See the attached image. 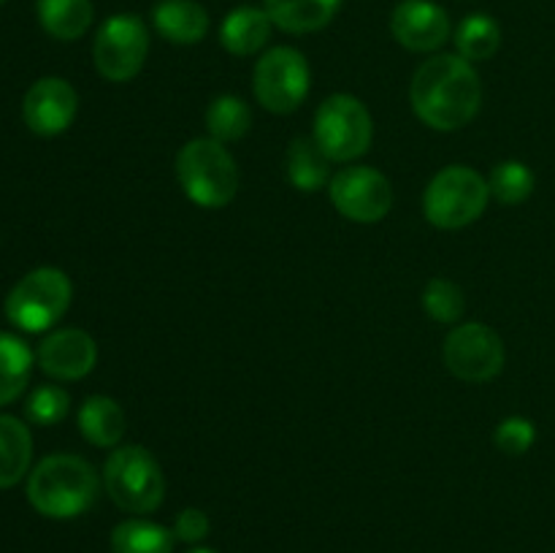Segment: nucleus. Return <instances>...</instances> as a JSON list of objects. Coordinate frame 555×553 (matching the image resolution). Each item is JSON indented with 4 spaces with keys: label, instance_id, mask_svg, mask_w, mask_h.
Masks as SVG:
<instances>
[{
    "label": "nucleus",
    "instance_id": "obj_1",
    "mask_svg": "<svg viewBox=\"0 0 555 553\" xmlns=\"http://www.w3.org/2000/svg\"><path fill=\"white\" fill-rule=\"evenodd\" d=\"M410 103L417 119L434 130H459L477 117L482 85L475 65L461 54H434L412 76Z\"/></svg>",
    "mask_w": 555,
    "mask_h": 553
},
{
    "label": "nucleus",
    "instance_id": "obj_2",
    "mask_svg": "<svg viewBox=\"0 0 555 553\" xmlns=\"http://www.w3.org/2000/svg\"><path fill=\"white\" fill-rule=\"evenodd\" d=\"M101 477L95 466L74 453H54L38 461L27 477V502L43 518H79L95 504Z\"/></svg>",
    "mask_w": 555,
    "mask_h": 553
},
{
    "label": "nucleus",
    "instance_id": "obj_3",
    "mask_svg": "<svg viewBox=\"0 0 555 553\" xmlns=\"http://www.w3.org/2000/svg\"><path fill=\"white\" fill-rule=\"evenodd\" d=\"M177 177L184 195L204 209H222L238 193V168L225 144L193 139L179 150Z\"/></svg>",
    "mask_w": 555,
    "mask_h": 553
},
{
    "label": "nucleus",
    "instance_id": "obj_4",
    "mask_svg": "<svg viewBox=\"0 0 555 553\" xmlns=\"http://www.w3.org/2000/svg\"><path fill=\"white\" fill-rule=\"evenodd\" d=\"M108 499L130 515H150L166 499V475L155 455L141 445H119L103 464Z\"/></svg>",
    "mask_w": 555,
    "mask_h": 553
},
{
    "label": "nucleus",
    "instance_id": "obj_5",
    "mask_svg": "<svg viewBox=\"0 0 555 553\" xmlns=\"http://www.w3.org/2000/svg\"><path fill=\"white\" fill-rule=\"evenodd\" d=\"M491 201V188L482 173L469 166H448L428 182L423 193V215L434 228L459 231L480 220Z\"/></svg>",
    "mask_w": 555,
    "mask_h": 553
},
{
    "label": "nucleus",
    "instance_id": "obj_6",
    "mask_svg": "<svg viewBox=\"0 0 555 553\" xmlns=\"http://www.w3.org/2000/svg\"><path fill=\"white\" fill-rule=\"evenodd\" d=\"M74 287L65 271L41 266L22 276L5 298V318L27 334L49 331L70 307Z\"/></svg>",
    "mask_w": 555,
    "mask_h": 553
},
{
    "label": "nucleus",
    "instance_id": "obj_7",
    "mask_svg": "<svg viewBox=\"0 0 555 553\" xmlns=\"http://www.w3.org/2000/svg\"><path fill=\"white\" fill-rule=\"evenodd\" d=\"M374 123L369 108L356 95L336 92L314 112L312 139L331 163H352L372 146Z\"/></svg>",
    "mask_w": 555,
    "mask_h": 553
},
{
    "label": "nucleus",
    "instance_id": "obj_8",
    "mask_svg": "<svg viewBox=\"0 0 555 553\" xmlns=\"http://www.w3.org/2000/svg\"><path fill=\"white\" fill-rule=\"evenodd\" d=\"M309 87H312V70L298 49L274 47L255 65L253 92L266 112H296L307 101Z\"/></svg>",
    "mask_w": 555,
    "mask_h": 553
},
{
    "label": "nucleus",
    "instance_id": "obj_9",
    "mask_svg": "<svg viewBox=\"0 0 555 553\" xmlns=\"http://www.w3.org/2000/svg\"><path fill=\"white\" fill-rule=\"evenodd\" d=\"M150 54V30L139 14H114L98 27L92 60L106 81H130L141 74Z\"/></svg>",
    "mask_w": 555,
    "mask_h": 553
},
{
    "label": "nucleus",
    "instance_id": "obj_10",
    "mask_svg": "<svg viewBox=\"0 0 555 553\" xmlns=\"http://www.w3.org/2000/svg\"><path fill=\"white\" fill-rule=\"evenodd\" d=\"M442 356L448 372L472 385L496 380L502 374L504 361H507L502 336L486 323L455 325L444 339Z\"/></svg>",
    "mask_w": 555,
    "mask_h": 553
},
{
    "label": "nucleus",
    "instance_id": "obj_11",
    "mask_svg": "<svg viewBox=\"0 0 555 553\" xmlns=\"http://www.w3.org/2000/svg\"><path fill=\"white\" fill-rule=\"evenodd\" d=\"M328 195L334 209L352 222H379L393 206L388 177L372 166H347L336 171Z\"/></svg>",
    "mask_w": 555,
    "mask_h": 553
},
{
    "label": "nucleus",
    "instance_id": "obj_12",
    "mask_svg": "<svg viewBox=\"0 0 555 553\" xmlns=\"http://www.w3.org/2000/svg\"><path fill=\"white\" fill-rule=\"evenodd\" d=\"M79 112V95L70 87V81L60 76H43L22 101V119L27 128L38 136H60L70 128Z\"/></svg>",
    "mask_w": 555,
    "mask_h": 553
},
{
    "label": "nucleus",
    "instance_id": "obj_13",
    "mask_svg": "<svg viewBox=\"0 0 555 553\" xmlns=\"http://www.w3.org/2000/svg\"><path fill=\"white\" fill-rule=\"evenodd\" d=\"M390 33L404 49L417 54L437 52L453 36V25L434 0H401L390 14Z\"/></svg>",
    "mask_w": 555,
    "mask_h": 553
},
{
    "label": "nucleus",
    "instance_id": "obj_14",
    "mask_svg": "<svg viewBox=\"0 0 555 553\" xmlns=\"http://www.w3.org/2000/svg\"><path fill=\"white\" fill-rule=\"evenodd\" d=\"M36 361L43 374L63 383L87 377L98 363V345L87 331L81 329H60L52 331L47 339L38 345Z\"/></svg>",
    "mask_w": 555,
    "mask_h": 553
},
{
    "label": "nucleus",
    "instance_id": "obj_15",
    "mask_svg": "<svg viewBox=\"0 0 555 553\" xmlns=\"http://www.w3.org/2000/svg\"><path fill=\"white\" fill-rule=\"evenodd\" d=\"M152 25L166 41L193 47L209 36V11L198 0H160L152 9Z\"/></svg>",
    "mask_w": 555,
    "mask_h": 553
},
{
    "label": "nucleus",
    "instance_id": "obj_16",
    "mask_svg": "<svg viewBox=\"0 0 555 553\" xmlns=\"http://www.w3.org/2000/svg\"><path fill=\"white\" fill-rule=\"evenodd\" d=\"M271 30H274V22H271L269 11L255 9V5H238L222 20L220 43L225 47V52L236 54V57H249L269 43Z\"/></svg>",
    "mask_w": 555,
    "mask_h": 553
},
{
    "label": "nucleus",
    "instance_id": "obj_17",
    "mask_svg": "<svg viewBox=\"0 0 555 553\" xmlns=\"http://www.w3.org/2000/svg\"><path fill=\"white\" fill-rule=\"evenodd\" d=\"M76 423H79L81 437L95 448H119L128 428L125 410L112 396H90L81 401Z\"/></svg>",
    "mask_w": 555,
    "mask_h": 553
},
{
    "label": "nucleus",
    "instance_id": "obj_18",
    "mask_svg": "<svg viewBox=\"0 0 555 553\" xmlns=\"http://www.w3.org/2000/svg\"><path fill=\"white\" fill-rule=\"evenodd\" d=\"M341 0H263V9L269 11L271 22L280 30L304 36V33H318L339 11Z\"/></svg>",
    "mask_w": 555,
    "mask_h": 553
},
{
    "label": "nucleus",
    "instance_id": "obj_19",
    "mask_svg": "<svg viewBox=\"0 0 555 553\" xmlns=\"http://www.w3.org/2000/svg\"><path fill=\"white\" fill-rule=\"evenodd\" d=\"M287 179L301 193H318L331 184V160L312 136H298L287 150Z\"/></svg>",
    "mask_w": 555,
    "mask_h": 553
},
{
    "label": "nucleus",
    "instance_id": "obj_20",
    "mask_svg": "<svg viewBox=\"0 0 555 553\" xmlns=\"http://www.w3.org/2000/svg\"><path fill=\"white\" fill-rule=\"evenodd\" d=\"M33 461V434L20 417L0 415V488H11L27 475Z\"/></svg>",
    "mask_w": 555,
    "mask_h": 553
},
{
    "label": "nucleus",
    "instance_id": "obj_21",
    "mask_svg": "<svg viewBox=\"0 0 555 553\" xmlns=\"http://www.w3.org/2000/svg\"><path fill=\"white\" fill-rule=\"evenodd\" d=\"M38 22L57 41H76L92 25V0H38Z\"/></svg>",
    "mask_w": 555,
    "mask_h": 553
},
{
    "label": "nucleus",
    "instance_id": "obj_22",
    "mask_svg": "<svg viewBox=\"0 0 555 553\" xmlns=\"http://www.w3.org/2000/svg\"><path fill=\"white\" fill-rule=\"evenodd\" d=\"M33 350L25 339L0 331V407L11 404L25 394L33 372Z\"/></svg>",
    "mask_w": 555,
    "mask_h": 553
},
{
    "label": "nucleus",
    "instance_id": "obj_23",
    "mask_svg": "<svg viewBox=\"0 0 555 553\" xmlns=\"http://www.w3.org/2000/svg\"><path fill=\"white\" fill-rule=\"evenodd\" d=\"M173 531L146 518H128L112 531V553H173Z\"/></svg>",
    "mask_w": 555,
    "mask_h": 553
},
{
    "label": "nucleus",
    "instance_id": "obj_24",
    "mask_svg": "<svg viewBox=\"0 0 555 553\" xmlns=\"http://www.w3.org/2000/svg\"><path fill=\"white\" fill-rule=\"evenodd\" d=\"M455 49L469 63L491 60L502 47V27L488 14H469L453 33Z\"/></svg>",
    "mask_w": 555,
    "mask_h": 553
},
{
    "label": "nucleus",
    "instance_id": "obj_25",
    "mask_svg": "<svg viewBox=\"0 0 555 553\" xmlns=\"http://www.w3.org/2000/svg\"><path fill=\"white\" fill-rule=\"evenodd\" d=\"M253 128V108L238 95H220L206 108V130L220 144H231Z\"/></svg>",
    "mask_w": 555,
    "mask_h": 553
},
{
    "label": "nucleus",
    "instance_id": "obj_26",
    "mask_svg": "<svg viewBox=\"0 0 555 553\" xmlns=\"http://www.w3.org/2000/svg\"><path fill=\"white\" fill-rule=\"evenodd\" d=\"M488 188H491L493 198L502 201V204L507 206H515L531 198V193H534L537 188V177L526 163L504 160L491 171Z\"/></svg>",
    "mask_w": 555,
    "mask_h": 553
},
{
    "label": "nucleus",
    "instance_id": "obj_27",
    "mask_svg": "<svg viewBox=\"0 0 555 553\" xmlns=\"http://www.w3.org/2000/svg\"><path fill=\"white\" fill-rule=\"evenodd\" d=\"M423 309L437 323H459L466 312V296L455 282L437 276L423 291Z\"/></svg>",
    "mask_w": 555,
    "mask_h": 553
},
{
    "label": "nucleus",
    "instance_id": "obj_28",
    "mask_svg": "<svg viewBox=\"0 0 555 553\" xmlns=\"http://www.w3.org/2000/svg\"><path fill=\"white\" fill-rule=\"evenodd\" d=\"M70 410V396L60 385H38L25 404L27 421L36 426H57Z\"/></svg>",
    "mask_w": 555,
    "mask_h": 553
},
{
    "label": "nucleus",
    "instance_id": "obj_29",
    "mask_svg": "<svg viewBox=\"0 0 555 553\" xmlns=\"http://www.w3.org/2000/svg\"><path fill=\"white\" fill-rule=\"evenodd\" d=\"M493 442L499 445V450H502V453L524 455V453H529L531 445L537 442V426L529 421V417L509 415L496 426Z\"/></svg>",
    "mask_w": 555,
    "mask_h": 553
},
{
    "label": "nucleus",
    "instance_id": "obj_30",
    "mask_svg": "<svg viewBox=\"0 0 555 553\" xmlns=\"http://www.w3.org/2000/svg\"><path fill=\"white\" fill-rule=\"evenodd\" d=\"M209 531L211 520L201 507H184L182 513L177 515V520H173V537H177L179 542H188V545L204 542L206 537H209Z\"/></svg>",
    "mask_w": 555,
    "mask_h": 553
},
{
    "label": "nucleus",
    "instance_id": "obj_31",
    "mask_svg": "<svg viewBox=\"0 0 555 553\" xmlns=\"http://www.w3.org/2000/svg\"><path fill=\"white\" fill-rule=\"evenodd\" d=\"M188 553H217V551H211V548H204V545H195V548H190Z\"/></svg>",
    "mask_w": 555,
    "mask_h": 553
},
{
    "label": "nucleus",
    "instance_id": "obj_32",
    "mask_svg": "<svg viewBox=\"0 0 555 553\" xmlns=\"http://www.w3.org/2000/svg\"><path fill=\"white\" fill-rule=\"evenodd\" d=\"M5 3V0H0V5H3Z\"/></svg>",
    "mask_w": 555,
    "mask_h": 553
}]
</instances>
